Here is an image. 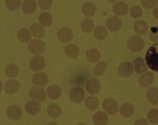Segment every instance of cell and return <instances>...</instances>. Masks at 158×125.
<instances>
[{"mask_svg":"<svg viewBox=\"0 0 158 125\" xmlns=\"http://www.w3.org/2000/svg\"><path fill=\"white\" fill-rule=\"evenodd\" d=\"M148 120L151 123L155 124L158 123V110L152 109L150 110L147 115Z\"/></svg>","mask_w":158,"mask_h":125,"instance_id":"obj_38","label":"cell"},{"mask_svg":"<svg viewBox=\"0 0 158 125\" xmlns=\"http://www.w3.org/2000/svg\"><path fill=\"white\" fill-rule=\"evenodd\" d=\"M46 65L44 57L41 56L36 55L33 56L30 61L29 66L33 71H38L42 70Z\"/></svg>","mask_w":158,"mask_h":125,"instance_id":"obj_5","label":"cell"},{"mask_svg":"<svg viewBox=\"0 0 158 125\" xmlns=\"http://www.w3.org/2000/svg\"><path fill=\"white\" fill-rule=\"evenodd\" d=\"M146 97L152 104H157L158 103V89L155 87H150L146 92Z\"/></svg>","mask_w":158,"mask_h":125,"instance_id":"obj_21","label":"cell"},{"mask_svg":"<svg viewBox=\"0 0 158 125\" xmlns=\"http://www.w3.org/2000/svg\"><path fill=\"white\" fill-rule=\"evenodd\" d=\"M45 48L44 42L40 39H33L28 44V48L33 54H39L43 52Z\"/></svg>","mask_w":158,"mask_h":125,"instance_id":"obj_4","label":"cell"},{"mask_svg":"<svg viewBox=\"0 0 158 125\" xmlns=\"http://www.w3.org/2000/svg\"><path fill=\"white\" fill-rule=\"evenodd\" d=\"M107 67V65L105 62L103 61L99 62L94 67V74L97 77L102 76L105 73Z\"/></svg>","mask_w":158,"mask_h":125,"instance_id":"obj_36","label":"cell"},{"mask_svg":"<svg viewBox=\"0 0 158 125\" xmlns=\"http://www.w3.org/2000/svg\"><path fill=\"white\" fill-rule=\"evenodd\" d=\"M62 89L57 85H51L47 89V95L49 98L52 100L58 99L62 95Z\"/></svg>","mask_w":158,"mask_h":125,"instance_id":"obj_17","label":"cell"},{"mask_svg":"<svg viewBox=\"0 0 158 125\" xmlns=\"http://www.w3.org/2000/svg\"><path fill=\"white\" fill-rule=\"evenodd\" d=\"M153 15L156 19H158V6L154 9L153 11Z\"/></svg>","mask_w":158,"mask_h":125,"instance_id":"obj_44","label":"cell"},{"mask_svg":"<svg viewBox=\"0 0 158 125\" xmlns=\"http://www.w3.org/2000/svg\"><path fill=\"white\" fill-rule=\"evenodd\" d=\"M85 93L82 88L79 87H74L69 93V97L72 102L80 103L84 100Z\"/></svg>","mask_w":158,"mask_h":125,"instance_id":"obj_7","label":"cell"},{"mask_svg":"<svg viewBox=\"0 0 158 125\" xmlns=\"http://www.w3.org/2000/svg\"><path fill=\"white\" fill-rule=\"evenodd\" d=\"M101 85L99 81L96 79H92L86 83V89L89 94H95L100 92Z\"/></svg>","mask_w":158,"mask_h":125,"instance_id":"obj_11","label":"cell"},{"mask_svg":"<svg viewBox=\"0 0 158 125\" xmlns=\"http://www.w3.org/2000/svg\"><path fill=\"white\" fill-rule=\"evenodd\" d=\"M106 25L109 30L112 32H115L121 28L122 23L121 20L118 18L112 17L108 19Z\"/></svg>","mask_w":158,"mask_h":125,"instance_id":"obj_10","label":"cell"},{"mask_svg":"<svg viewBox=\"0 0 158 125\" xmlns=\"http://www.w3.org/2000/svg\"><path fill=\"white\" fill-rule=\"evenodd\" d=\"M37 8V3L35 0H24L22 4V9L27 14L34 12Z\"/></svg>","mask_w":158,"mask_h":125,"instance_id":"obj_24","label":"cell"},{"mask_svg":"<svg viewBox=\"0 0 158 125\" xmlns=\"http://www.w3.org/2000/svg\"><path fill=\"white\" fill-rule=\"evenodd\" d=\"M94 35L95 37L98 40L102 41L107 38L108 32L105 27L103 26H99L94 30Z\"/></svg>","mask_w":158,"mask_h":125,"instance_id":"obj_29","label":"cell"},{"mask_svg":"<svg viewBox=\"0 0 158 125\" xmlns=\"http://www.w3.org/2000/svg\"><path fill=\"white\" fill-rule=\"evenodd\" d=\"M31 34L28 29L22 28L19 29L17 32V38L19 41L22 43H26L30 40Z\"/></svg>","mask_w":158,"mask_h":125,"instance_id":"obj_32","label":"cell"},{"mask_svg":"<svg viewBox=\"0 0 158 125\" xmlns=\"http://www.w3.org/2000/svg\"><path fill=\"white\" fill-rule=\"evenodd\" d=\"M52 16L50 14L44 12L41 14L39 17V23L42 26L48 27L52 23Z\"/></svg>","mask_w":158,"mask_h":125,"instance_id":"obj_33","label":"cell"},{"mask_svg":"<svg viewBox=\"0 0 158 125\" xmlns=\"http://www.w3.org/2000/svg\"><path fill=\"white\" fill-rule=\"evenodd\" d=\"M77 125H87L85 124L84 123H79Z\"/></svg>","mask_w":158,"mask_h":125,"instance_id":"obj_47","label":"cell"},{"mask_svg":"<svg viewBox=\"0 0 158 125\" xmlns=\"http://www.w3.org/2000/svg\"><path fill=\"white\" fill-rule=\"evenodd\" d=\"M47 112L51 118L56 119L60 116L62 113V110L58 105L52 104L48 106Z\"/></svg>","mask_w":158,"mask_h":125,"instance_id":"obj_27","label":"cell"},{"mask_svg":"<svg viewBox=\"0 0 158 125\" xmlns=\"http://www.w3.org/2000/svg\"><path fill=\"white\" fill-rule=\"evenodd\" d=\"M7 115L10 119L15 121L19 120L22 115V110L19 106L14 105L10 106L7 111Z\"/></svg>","mask_w":158,"mask_h":125,"instance_id":"obj_14","label":"cell"},{"mask_svg":"<svg viewBox=\"0 0 158 125\" xmlns=\"http://www.w3.org/2000/svg\"><path fill=\"white\" fill-rule=\"evenodd\" d=\"M141 7L135 6L132 7L130 10V14L131 16L134 18H139L141 16L143 12Z\"/></svg>","mask_w":158,"mask_h":125,"instance_id":"obj_39","label":"cell"},{"mask_svg":"<svg viewBox=\"0 0 158 125\" xmlns=\"http://www.w3.org/2000/svg\"><path fill=\"white\" fill-rule=\"evenodd\" d=\"M145 59L148 67L152 70L158 72V43L148 49Z\"/></svg>","mask_w":158,"mask_h":125,"instance_id":"obj_1","label":"cell"},{"mask_svg":"<svg viewBox=\"0 0 158 125\" xmlns=\"http://www.w3.org/2000/svg\"><path fill=\"white\" fill-rule=\"evenodd\" d=\"M65 53L67 56L72 59H76L79 55V50L76 45L69 44L65 48Z\"/></svg>","mask_w":158,"mask_h":125,"instance_id":"obj_28","label":"cell"},{"mask_svg":"<svg viewBox=\"0 0 158 125\" xmlns=\"http://www.w3.org/2000/svg\"><path fill=\"white\" fill-rule=\"evenodd\" d=\"M85 104L89 110H95L98 108L99 102L96 97L91 96L88 97L86 99Z\"/></svg>","mask_w":158,"mask_h":125,"instance_id":"obj_34","label":"cell"},{"mask_svg":"<svg viewBox=\"0 0 158 125\" xmlns=\"http://www.w3.org/2000/svg\"><path fill=\"white\" fill-rule=\"evenodd\" d=\"M94 26L93 21L90 19L84 20L81 24V28L84 32L89 33L93 30Z\"/></svg>","mask_w":158,"mask_h":125,"instance_id":"obj_35","label":"cell"},{"mask_svg":"<svg viewBox=\"0 0 158 125\" xmlns=\"http://www.w3.org/2000/svg\"><path fill=\"white\" fill-rule=\"evenodd\" d=\"M92 120L95 125H106L108 122V118L105 113L99 111L94 115Z\"/></svg>","mask_w":158,"mask_h":125,"instance_id":"obj_19","label":"cell"},{"mask_svg":"<svg viewBox=\"0 0 158 125\" xmlns=\"http://www.w3.org/2000/svg\"><path fill=\"white\" fill-rule=\"evenodd\" d=\"M134 69L138 74H142L147 70V67L143 59L138 57L134 60L133 63Z\"/></svg>","mask_w":158,"mask_h":125,"instance_id":"obj_23","label":"cell"},{"mask_svg":"<svg viewBox=\"0 0 158 125\" xmlns=\"http://www.w3.org/2000/svg\"><path fill=\"white\" fill-rule=\"evenodd\" d=\"M86 57L88 60L92 63L98 62L100 58V53L98 49L90 48L87 51Z\"/></svg>","mask_w":158,"mask_h":125,"instance_id":"obj_25","label":"cell"},{"mask_svg":"<svg viewBox=\"0 0 158 125\" xmlns=\"http://www.w3.org/2000/svg\"><path fill=\"white\" fill-rule=\"evenodd\" d=\"M135 112L133 105L130 103H125L120 106V112L124 118H128L133 115Z\"/></svg>","mask_w":158,"mask_h":125,"instance_id":"obj_26","label":"cell"},{"mask_svg":"<svg viewBox=\"0 0 158 125\" xmlns=\"http://www.w3.org/2000/svg\"><path fill=\"white\" fill-rule=\"evenodd\" d=\"M135 32L139 35L146 34L148 31V26L147 23L143 20H138L136 21L134 26Z\"/></svg>","mask_w":158,"mask_h":125,"instance_id":"obj_22","label":"cell"},{"mask_svg":"<svg viewBox=\"0 0 158 125\" xmlns=\"http://www.w3.org/2000/svg\"><path fill=\"white\" fill-rule=\"evenodd\" d=\"M29 94L31 98L39 102H44L47 98L45 89L40 87L31 88L29 91Z\"/></svg>","mask_w":158,"mask_h":125,"instance_id":"obj_6","label":"cell"},{"mask_svg":"<svg viewBox=\"0 0 158 125\" xmlns=\"http://www.w3.org/2000/svg\"><path fill=\"white\" fill-rule=\"evenodd\" d=\"M134 125H149L147 121L145 119H138L134 122Z\"/></svg>","mask_w":158,"mask_h":125,"instance_id":"obj_43","label":"cell"},{"mask_svg":"<svg viewBox=\"0 0 158 125\" xmlns=\"http://www.w3.org/2000/svg\"><path fill=\"white\" fill-rule=\"evenodd\" d=\"M58 36L59 40L63 43H68L72 40L73 34L72 30L68 27L61 28L58 31Z\"/></svg>","mask_w":158,"mask_h":125,"instance_id":"obj_9","label":"cell"},{"mask_svg":"<svg viewBox=\"0 0 158 125\" xmlns=\"http://www.w3.org/2000/svg\"><path fill=\"white\" fill-rule=\"evenodd\" d=\"M48 81V77L44 73H36L32 78V82L36 87L44 86L47 84Z\"/></svg>","mask_w":158,"mask_h":125,"instance_id":"obj_15","label":"cell"},{"mask_svg":"<svg viewBox=\"0 0 158 125\" xmlns=\"http://www.w3.org/2000/svg\"><path fill=\"white\" fill-rule=\"evenodd\" d=\"M158 2V0H141L142 6L148 9L153 8L156 6Z\"/></svg>","mask_w":158,"mask_h":125,"instance_id":"obj_40","label":"cell"},{"mask_svg":"<svg viewBox=\"0 0 158 125\" xmlns=\"http://www.w3.org/2000/svg\"><path fill=\"white\" fill-rule=\"evenodd\" d=\"M25 110L27 114L31 115H35L40 111L41 106L39 103L35 100L28 101L25 107Z\"/></svg>","mask_w":158,"mask_h":125,"instance_id":"obj_13","label":"cell"},{"mask_svg":"<svg viewBox=\"0 0 158 125\" xmlns=\"http://www.w3.org/2000/svg\"><path fill=\"white\" fill-rule=\"evenodd\" d=\"M127 44L128 48L133 52H138L141 51L145 45L143 40L141 37L137 36L130 37L128 40Z\"/></svg>","mask_w":158,"mask_h":125,"instance_id":"obj_2","label":"cell"},{"mask_svg":"<svg viewBox=\"0 0 158 125\" xmlns=\"http://www.w3.org/2000/svg\"><path fill=\"white\" fill-rule=\"evenodd\" d=\"M118 72L120 76L123 78H128L133 72V67L131 63L123 62L120 64L118 69Z\"/></svg>","mask_w":158,"mask_h":125,"instance_id":"obj_8","label":"cell"},{"mask_svg":"<svg viewBox=\"0 0 158 125\" xmlns=\"http://www.w3.org/2000/svg\"><path fill=\"white\" fill-rule=\"evenodd\" d=\"M107 1L110 3H114L118 1V0H107Z\"/></svg>","mask_w":158,"mask_h":125,"instance_id":"obj_46","label":"cell"},{"mask_svg":"<svg viewBox=\"0 0 158 125\" xmlns=\"http://www.w3.org/2000/svg\"><path fill=\"white\" fill-rule=\"evenodd\" d=\"M53 0H38L40 7L43 10L50 8L52 5Z\"/></svg>","mask_w":158,"mask_h":125,"instance_id":"obj_42","label":"cell"},{"mask_svg":"<svg viewBox=\"0 0 158 125\" xmlns=\"http://www.w3.org/2000/svg\"><path fill=\"white\" fill-rule=\"evenodd\" d=\"M154 80L153 73L147 72L142 74L138 79V82L142 87L147 88L153 83Z\"/></svg>","mask_w":158,"mask_h":125,"instance_id":"obj_16","label":"cell"},{"mask_svg":"<svg viewBox=\"0 0 158 125\" xmlns=\"http://www.w3.org/2000/svg\"><path fill=\"white\" fill-rule=\"evenodd\" d=\"M128 6L125 2L120 1L116 3L114 6V12L118 16H124L128 13Z\"/></svg>","mask_w":158,"mask_h":125,"instance_id":"obj_18","label":"cell"},{"mask_svg":"<svg viewBox=\"0 0 158 125\" xmlns=\"http://www.w3.org/2000/svg\"><path fill=\"white\" fill-rule=\"evenodd\" d=\"M46 125H59L58 124L54 122H52L49 123L48 124Z\"/></svg>","mask_w":158,"mask_h":125,"instance_id":"obj_45","label":"cell"},{"mask_svg":"<svg viewBox=\"0 0 158 125\" xmlns=\"http://www.w3.org/2000/svg\"><path fill=\"white\" fill-rule=\"evenodd\" d=\"M30 29L33 36L37 38H41L45 35L44 29L38 23L33 24Z\"/></svg>","mask_w":158,"mask_h":125,"instance_id":"obj_30","label":"cell"},{"mask_svg":"<svg viewBox=\"0 0 158 125\" xmlns=\"http://www.w3.org/2000/svg\"><path fill=\"white\" fill-rule=\"evenodd\" d=\"M20 84L18 81L12 79L7 81L5 85V90L7 94L12 95L18 92Z\"/></svg>","mask_w":158,"mask_h":125,"instance_id":"obj_12","label":"cell"},{"mask_svg":"<svg viewBox=\"0 0 158 125\" xmlns=\"http://www.w3.org/2000/svg\"><path fill=\"white\" fill-rule=\"evenodd\" d=\"M81 11L86 17L93 16L96 13V7L94 4L91 2H86L82 6Z\"/></svg>","mask_w":158,"mask_h":125,"instance_id":"obj_20","label":"cell"},{"mask_svg":"<svg viewBox=\"0 0 158 125\" xmlns=\"http://www.w3.org/2000/svg\"><path fill=\"white\" fill-rule=\"evenodd\" d=\"M149 37L152 41H158V26L151 28L149 33Z\"/></svg>","mask_w":158,"mask_h":125,"instance_id":"obj_41","label":"cell"},{"mask_svg":"<svg viewBox=\"0 0 158 125\" xmlns=\"http://www.w3.org/2000/svg\"><path fill=\"white\" fill-rule=\"evenodd\" d=\"M19 69L16 65L10 64L6 67L5 74L9 78H14L19 74Z\"/></svg>","mask_w":158,"mask_h":125,"instance_id":"obj_31","label":"cell"},{"mask_svg":"<svg viewBox=\"0 0 158 125\" xmlns=\"http://www.w3.org/2000/svg\"><path fill=\"white\" fill-rule=\"evenodd\" d=\"M103 110L108 114L113 115L117 114L118 108V103L114 99L106 98L102 103Z\"/></svg>","mask_w":158,"mask_h":125,"instance_id":"obj_3","label":"cell"},{"mask_svg":"<svg viewBox=\"0 0 158 125\" xmlns=\"http://www.w3.org/2000/svg\"><path fill=\"white\" fill-rule=\"evenodd\" d=\"M21 0H6V5L8 9L11 11L18 10L21 5Z\"/></svg>","mask_w":158,"mask_h":125,"instance_id":"obj_37","label":"cell"}]
</instances>
